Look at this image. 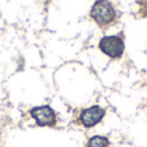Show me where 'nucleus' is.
<instances>
[{"label": "nucleus", "mask_w": 147, "mask_h": 147, "mask_svg": "<svg viewBox=\"0 0 147 147\" xmlns=\"http://www.w3.org/2000/svg\"><path fill=\"white\" fill-rule=\"evenodd\" d=\"M110 141L105 136H93L89 138L86 147H109Z\"/></svg>", "instance_id": "nucleus-5"}, {"label": "nucleus", "mask_w": 147, "mask_h": 147, "mask_svg": "<svg viewBox=\"0 0 147 147\" xmlns=\"http://www.w3.org/2000/svg\"><path fill=\"white\" fill-rule=\"evenodd\" d=\"M98 48L103 54L112 59H117L124 53V40L120 35H109L103 36L98 43Z\"/></svg>", "instance_id": "nucleus-2"}, {"label": "nucleus", "mask_w": 147, "mask_h": 147, "mask_svg": "<svg viewBox=\"0 0 147 147\" xmlns=\"http://www.w3.org/2000/svg\"><path fill=\"white\" fill-rule=\"evenodd\" d=\"M90 18L102 28L114 25L117 20V12L110 0H96L90 9Z\"/></svg>", "instance_id": "nucleus-1"}, {"label": "nucleus", "mask_w": 147, "mask_h": 147, "mask_svg": "<svg viewBox=\"0 0 147 147\" xmlns=\"http://www.w3.org/2000/svg\"><path fill=\"white\" fill-rule=\"evenodd\" d=\"M47 1H48V0H47Z\"/></svg>", "instance_id": "nucleus-6"}, {"label": "nucleus", "mask_w": 147, "mask_h": 147, "mask_svg": "<svg viewBox=\"0 0 147 147\" xmlns=\"http://www.w3.org/2000/svg\"><path fill=\"white\" fill-rule=\"evenodd\" d=\"M32 119L39 127H54L57 123L56 112L51 106H38L30 111Z\"/></svg>", "instance_id": "nucleus-3"}, {"label": "nucleus", "mask_w": 147, "mask_h": 147, "mask_svg": "<svg viewBox=\"0 0 147 147\" xmlns=\"http://www.w3.org/2000/svg\"><path fill=\"white\" fill-rule=\"evenodd\" d=\"M105 114H106V110L102 109L98 105H93V106L88 107V109L83 110L80 112V116H79V120H80L81 125L85 128H93L103 119Z\"/></svg>", "instance_id": "nucleus-4"}]
</instances>
